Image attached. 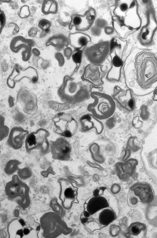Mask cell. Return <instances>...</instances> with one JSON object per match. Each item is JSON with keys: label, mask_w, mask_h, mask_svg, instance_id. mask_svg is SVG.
I'll list each match as a JSON object with an SVG mask.
<instances>
[{"label": "cell", "mask_w": 157, "mask_h": 238, "mask_svg": "<svg viewBox=\"0 0 157 238\" xmlns=\"http://www.w3.org/2000/svg\"><path fill=\"white\" fill-rule=\"evenodd\" d=\"M94 102L90 105L94 116L99 120L107 119L114 114L116 104L113 97L109 95L99 91L92 93Z\"/></svg>", "instance_id": "cell-1"}, {"label": "cell", "mask_w": 157, "mask_h": 238, "mask_svg": "<svg viewBox=\"0 0 157 238\" xmlns=\"http://www.w3.org/2000/svg\"><path fill=\"white\" fill-rule=\"evenodd\" d=\"M63 223L59 215L53 212L45 214L40 220L43 236L46 238H55L60 235L64 230Z\"/></svg>", "instance_id": "cell-2"}, {"label": "cell", "mask_w": 157, "mask_h": 238, "mask_svg": "<svg viewBox=\"0 0 157 238\" xmlns=\"http://www.w3.org/2000/svg\"><path fill=\"white\" fill-rule=\"evenodd\" d=\"M129 191L137 198L138 201L143 204L151 203L154 198L155 194L152 187L146 183H136L131 186Z\"/></svg>", "instance_id": "cell-3"}, {"label": "cell", "mask_w": 157, "mask_h": 238, "mask_svg": "<svg viewBox=\"0 0 157 238\" xmlns=\"http://www.w3.org/2000/svg\"><path fill=\"white\" fill-rule=\"evenodd\" d=\"M113 98L124 110L128 112L133 111L136 108V104L132 91L129 89L124 90L117 88Z\"/></svg>", "instance_id": "cell-4"}, {"label": "cell", "mask_w": 157, "mask_h": 238, "mask_svg": "<svg viewBox=\"0 0 157 238\" xmlns=\"http://www.w3.org/2000/svg\"><path fill=\"white\" fill-rule=\"evenodd\" d=\"M61 192L60 199L62 201L63 207L68 209L71 208L74 202H77V188L70 182L62 181L61 182Z\"/></svg>", "instance_id": "cell-5"}, {"label": "cell", "mask_w": 157, "mask_h": 238, "mask_svg": "<svg viewBox=\"0 0 157 238\" xmlns=\"http://www.w3.org/2000/svg\"><path fill=\"white\" fill-rule=\"evenodd\" d=\"M32 41L26 39L22 36H18L14 38L10 44L11 50L14 53L22 50V60L25 61L30 58L32 47Z\"/></svg>", "instance_id": "cell-6"}, {"label": "cell", "mask_w": 157, "mask_h": 238, "mask_svg": "<svg viewBox=\"0 0 157 238\" xmlns=\"http://www.w3.org/2000/svg\"><path fill=\"white\" fill-rule=\"evenodd\" d=\"M138 164L137 161L133 158L128 159L124 162L117 163L115 167L117 176L122 180H127L134 173Z\"/></svg>", "instance_id": "cell-7"}, {"label": "cell", "mask_w": 157, "mask_h": 238, "mask_svg": "<svg viewBox=\"0 0 157 238\" xmlns=\"http://www.w3.org/2000/svg\"><path fill=\"white\" fill-rule=\"evenodd\" d=\"M94 16L89 14L87 12L84 15L75 14L71 17V21L69 25V28L75 26L78 31H84L88 28L90 23L93 20Z\"/></svg>", "instance_id": "cell-8"}, {"label": "cell", "mask_w": 157, "mask_h": 238, "mask_svg": "<svg viewBox=\"0 0 157 238\" xmlns=\"http://www.w3.org/2000/svg\"><path fill=\"white\" fill-rule=\"evenodd\" d=\"M107 199L101 196H94L88 200L86 205V211L90 215L109 207Z\"/></svg>", "instance_id": "cell-9"}, {"label": "cell", "mask_w": 157, "mask_h": 238, "mask_svg": "<svg viewBox=\"0 0 157 238\" xmlns=\"http://www.w3.org/2000/svg\"><path fill=\"white\" fill-rule=\"evenodd\" d=\"M113 67L107 73L106 78L112 81H118L121 77V68L123 62L121 59L117 55L115 56L112 60Z\"/></svg>", "instance_id": "cell-10"}, {"label": "cell", "mask_w": 157, "mask_h": 238, "mask_svg": "<svg viewBox=\"0 0 157 238\" xmlns=\"http://www.w3.org/2000/svg\"><path fill=\"white\" fill-rule=\"evenodd\" d=\"M147 230V226L145 224L135 222L129 226L124 234L128 238L144 237L146 235Z\"/></svg>", "instance_id": "cell-11"}, {"label": "cell", "mask_w": 157, "mask_h": 238, "mask_svg": "<svg viewBox=\"0 0 157 238\" xmlns=\"http://www.w3.org/2000/svg\"><path fill=\"white\" fill-rule=\"evenodd\" d=\"M69 40L72 47L79 50L86 46L89 41L87 36L81 32L71 34L69 35Z\"/></svg>", "instance_id": "cell-12"}, {"label": "cell", "mask_w": 157, "mask_h": 238, "mask_svg": "<svg viewBox=\"0 0 157 238\" xmlns=\"http://www.w3.org/2000/svg\"><path fill=\"white\" fill-rule=\"evenodd\" d=\"M116 218L115 212L108 207L103 209L99 214L98 220L101 225L106 226L115 220Z\"/></svg>", "instance_id": "cell-13"}, {"label": "cell", "mask_w": 157, "mask_h": 238, "mask_svg": "<svg viewBox=\"0 0 157 238\" xmlns=\"http://www.w3.org/2000/svg\"><path fill=\"white\" fill-rule=\"evenodd\" d=\"M42 10L44 14H55L58 10V4L54 0L44 1L42 5Z\"/></svg>", "instance_id": "cell-14"}, {"label": "cell", "mask_w": 157, "mask_h": 238, "mask_svg": "<svg viewBox=\"0 0 157 238\" xmlns=\"http://www.w3.org/2000/svg\"><path fill=\"white\" fill-rule=\"evenodd\" d=\"M38 25L45 33H47L49 31L51 23L49 21L44 19H42L39 22Z\"/></svg>", "instance_id": "cell-15"}, {"label": "cell", "mask_w": 157, "mask_h": 238, "mask_svg": "<svg viewBox=\"0 0 157 238\" xmlns=\"http://www.w3.org/2000/svg\"><path fill=\"white\" fill-rule=\"evenodd\" d=\"M135 137H131L129 138L127 142L128 148L133 152H136L140 149V147L135 144L134 141Z\"/></svg>", "instance_id": "cell-16"}, {"label": "cell", "mask_w": 157, "mask_h": 238, "mask_svg": "<svg viewBox=\"0 0 157 238\" xmlns=\"http://www.w3.org/2000/svg\"><path fill=\"white\" fill-rule=\"evenodd\" d=\"M59 36L58 37H52L49 41L48 42V43H50L51 45L52 46H55V47H58L60 46V47L63 46H64L66 44H67V40L62 41L59 42Z\"/></svg>", "instance_id": "cell-17"}, {"label": "cell", "mask_w": 157, "mask_h": 238, "mask_svg": "<svg viewBox=\"0 0 157 238\" xmlns=\"http://www.w3.org/2000/svg\"><path fill=\"white\" fill-rule=\"evenodd\" d=\"M95 152H94V153L96 154V155L94 156V159L100 164L103 163L105 159L103 156L100 154V147L97 144H95Z\"/></svg>", "instance_id": "cell-18"}, {"label": "cell", "mask_w": 157, "mask_h": 238, "mask_svg": "<svg viewBox=\"0 0 157 238\" xmlns=\"http://www.w3.org/2000/svg\"><path fill=\"white\" fill-rule=\"evenodd\" d=\"M121 230V228L120 226L117 225L112 224L110 226L109 233L112 236L115 237L119 235Z\"/></svg>", "instance_id": "cell-19"}, {"label": "cell", "mask_w": 157, "mask_h": 238, "mask_svg": "<svg viewBox=\"0 0 157 238\" xmlns=\"http://www.w3.org/2000/svg\"><path fill=\"white\" fill-rule=\"evenodd\" d=\"M82 50H81L75 49L73 54L72 58L73 61L75 63H79L81 61Z\"/></svg>", "instance_id": "cell-20"}, {"label": "cell", "mask_w": 157, "mask_h": 238, "mask_svg": "<svg viewBox=\"0 0 157 238\" xmlns=\"http://www.w3.org/2000/svg\"><path fill=\"white\" fill-rule=\"evenodd\" d=\"M128 202L129 205L134 207L137 205L138 200L137 198L129 191L128 196Z\"/></svg>", "instance_id": "cell-21"}, {"label": "cell", "mask_w": 157, "mask_h": 238, "mask_svg": "<svg viewBox=\"0 0 157 238\" xmlns=\"http://www.w3.org/2000/svg\"><path fill=\"white\" fill-rule=\"evenodd\" d=\"M30 14L29 7L27 6H22L18 13L19 16L22 18L27 17Z\"/></svg>", "instance_id": "cell-22"}, {"label": "cell", "mask_w": 157, "mask_h": 238, "mask_svg": "<svg viewBox=\"0 0 157 238\" xmlns=\"http://www.w3.org/2000/svg\"><path fill=\"white\" fill-rule=\"evenodd\" d=\"M26 142L28 146L30 147H34L36 144V139L35 134H30L27 137Z\"/></svg>", "instance_id": "cell-23"}, {"label": "cell", "mask_w": 157, "mask_h": 238, "mask_svg": "<svg viewBox=\"0 0 157 238\" xmlns=\"http://www.w3.org/2000/svg\"><path fill=\"white\" fill-rule=\"evenodd\" d=\"M6 23V17L4 13L0 9V34Z\"/></svg>", "instance_id": "cell-24"}, {"label": "cell", "mask_w": 157, "mask_h": 238, "mask_svg": "<svg viewBox=\"0 0 157 238\" xmlns=\"http://www.w3.org/2000/svg\"><path fill=\"white\" fill-rule=\"evenodd\" d=\"M121 187L119 184L117 183H114L111 187L110 190L113 194H117L120 191Z\"/></svg>", "instance_id": "cell-25"}, {"label": "cell", "mask_w": 157, "mask_h": 238, "mask_svg": "<svg viewBox=\"0 0 157 238\" xmlns=\"http://www.w3.org/2000/svg\"><path fill=\"white\" fill-rule=\"evenodd\" d=\"M105 189V188H101L99 189H95L93 192L94 196H100L103 192L104 191Z\"/></svg>", "instance_id": "cell-26"}, {"label": "cell", "mask_w": 157, "mask_h": 238, "mask_svg": "<svg viewBox=\"0 0 157 238\" xmlns=\"http://www.w3.org/2000/svg\"><path fill=\"white\" fill-rule=\"evenodd\" d=\"M70 148L68 146H65L62 149V152L63 154H66L70 151Z\"/></svg>", "instance_id": "cell-27"}, {"label": "cell", "mask_w": 157, "mask_h": 238, "mask_svg": "<svg viewBox=\"0 0 157 238\" xmlns=\"http://www.w3.org/2000/svg\"><path fill=\"white\" fill-rule=\"evenodd\" d=\"M120 8L121 10L122 11H126L128 8V5L125 3L122 4L121 5Z\"/></svg>", "instance_id": "cell-28"}, {"label": "cell", "mask_w": 157, "mask_h": 238, "mask_svg": "<svg viewBox=\"0 0 157 238\" xmlns=\"http://www.w3.org/2000/svg\"><path fill=\"white\" fill-rule=\"evenodd\" d=\"M64 135L66 137H70L72 136V134L70 131L66 130L64 132Z\"/></svg>", "instance_id": "cell-29"}, {"label": "cell", "mask_w": 157, "mask_h": 238, "mask_svg": "<svg viewBox=\"0 0 157 238\" xmlns=\"http://www.w3.org/2000/svg\"><path fill=\"white\" fill-rule=\"evenodd\" d=\"M23 231L22 229L18 230L17 232V234L19 235L21 237L23 236Z\"/></svg>", "instance_id": "cell-30"}, {"label": "cell", "mask_w": 157, "mask_h": 238, "mask_svg": "<svg viewBox=\"0 0 157 238\" xmlns=\"http://www.w3.org/2000/svg\"><path fill=\"white\" fill-rule=\"evenodd\" d=\"M30 232L29 230L26 228H25L23 230V232L24 235H27Z\"/></svg>", "instance_id": "cell-31"}, {"label": "cell", "mask_w": 157, "mask_h": 238, "mask_svg": "<svg viewBox=\"0 0 157 238\" xmlns=\"http://www.w3.org/2000/svg\"><path fill=\"white\" fill-rule=\"evenodd\" d=\"M88 220V218L87 217H83L82 218H81V221L82 223H86Z\"/></svg>", "instance_id": "cell-32"}, {"label": "cell", "mask_w": 157, "mask_h": 238, "mask_svg": "<svg viewBox=\"0 0 157 238\" xmlns=\"http://www.w3.org/2000/svg\"><path fill=\"white\" fill-rule=\"evenodd\" d=\"M84 216L85 217H88L90 216V214L87 211H85L84 212Z\"/></svg>", "instance_id": "cell-33"}, {"label": "cell", "mask_w": 157, "mask_h": 238, "mask_svg": "<svg viewBox=\"0 0 157 238\" xmlns=\"http://www.w3.org/2000/svg\"><path fill=\"white\" fill-rule=\"evenodd\" d=\"M19 221L22 225L24 226L25 225V223L23 220L20 219L19 220Z\"/></svg>", "instance_id": "cell-34"}]
</instances>
